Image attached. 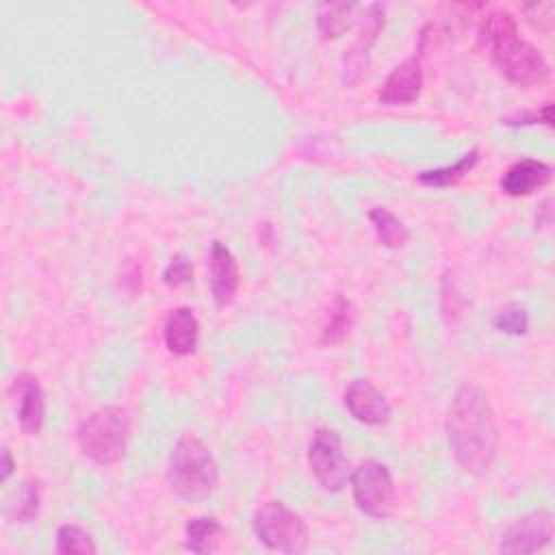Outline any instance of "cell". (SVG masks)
I'll return each instance as SVG.
<instances>
[{"mask_svg":"<svg viewBox=\"0 0 555 555\" xmlns=\"http://www.w3.org/2000/svg\"><path fill=\"white\" fill-rule=\"evenodd\" d=\"M449 449L462 470L483 475L494 462L499 434L488 395L477 384H464L447 410Z\"/></svg>","mask_w":555,"mask_h":555,"instance_id":"cell-1","label":"cell"},{"mask_svg":"<svg viewBox=\"0 0 555 555\" xmlns=\"http://www.w3.org/2000/svg\"><path fill=\"white\" fill-rule=\"evenodd\" d=\"M479 41L496 69L516 85L542 82L551 72L542 52L518 35V24L507 11H490L481 20Z\"/></svg>","mask_w":555,"mask_h":555,"instance_id":"cell-2","label":"cell"},{"mask_svg":"<svg viewBox=\"0 0 555 555\" xmlns=\"http://www.w3.org/2000/svg\"><path fill=\"white\" fill-rule=\"evenodd\" d=\"M167 481L182 499H206L219 483V466L210 449L195 436L178 438L167 462Z\"/></svg>","mask_w":555,"mask_h":555,"instance_id":"cell-3","label":"cell"},{"mask_svg":"<svg viewBox=\"0 0 555 555\" xmlns=\"http://www.w3.org/2000/svg\"><path fill=\"white\" fill-rule=\"evenodd\" d=\"M130 416L117 405L91 412L76 431L80 451L100 466L117 464L128 447Z\"/></svg>","mask_w":555,"mask_h":555,"instance_id":"cell-4","label":"cell"},{"mask_svg":"<svg viewBox=\"0 0 555 555\" xmlns=\"http://www.w3.org/2000/svg\"><path fill=\"white\" fill-rule=\"evenodd\" d=\"M251 529L267 548L280 553H304L310 542L304 518L282 501L262 503L251 516Z\"/></svg>","mask_w":555,"mask_h":555,"instance_id":"cell-5","label":"cell"},{"mask_svg":"<svg viewBox=\"0 0 555 555\" xmlns=\"http://www.w3.org/2000/svg\"><path fill=\"white\" fill-rule=\"evenodd\" d=\"M308 466L327 492H338L345 488L351 470L338 431L330 427H319L312 434L308 444Z\"/></svg>","mask_w":555,"mask_h":555,"instance_id":"cell-6","label":"cell"},{"mask_svg":"<svg viewBox=\"0 0 555 555\" xmlns=\"http://www.w3.org/2000/svg\"><path fill=\"white\" fill-rule=\"evenodd\" d=\"M353 501L360 512L373 518H384L392 505V477L386 464L377 460H366L349 475Z\"/></svg>","mask_w":555,"mask_h":555,"instance_id":"cell-7","label":"cell"},{"mask_svg":"<svg viewBox=\"0 0 555 555\" xmlns=\"http://www.w3.org/2000/svg\"><path fill=\"white\" fill-rule=\"evenodd\" d=\"M555 531V520L548 509H533L516 518L499 540V551L505 555H529L544 548Z\"/></svg>","mask_w":555,"mask_h":555,"instance_id":"cell-8","label":"cell"},{"mask_svg":"<svg viewBox=\"0 0 555 555\" xmlns=\"http://www.w3.org/2000/svg\"><path fill=\"white\" fill-rule=\"evenodd\" d=\"M347 412L364 425H384L390 421V405L382 390L369 379H353L343 395Z\"/></svg>","mask_w":555,"mask_h":555,"instance_id":"cell-9","label":"cell"},{"mask_svg":"<svg viewBox=\"0 0 555 555\" xmlns=\"http://www.w3.org/2000/svg\"><path fill=\"white\" fill-rule=\"evenodd\" d=\"M208 282L217 306L225 308L234 301V295L238 291V262L221 241H212L210 245Z\"/></svg>","mask_w":555,"mask_h":555,"instance_id":"cell-10","label":"cell"},{"mask_svg":"<svg viewBox=\"0 0 555 555\" xmlns=\"http://www.w3.org/2000/svg\"><path fill=\"white\" fill-rule=\"evenodd\" d=\"M421 87H423L421 61L416 56H410L388 74L382 89L377 91V100L388 106H405L418 98Z\"/></svg>","mask_w":555,"mask_h":555,"instance_id":"cell-11","label":"cell"},{"mask_svg":"<svg viewBox=\"0 0 555 555\" xmlns=\"http://www.w3.org/2000/svg\"><path fill=\"white\" fill-rule=\"evenodd\" d=\"M11 392L17 403V423L22 431L28 436L39 434L46 414V401L39 379L30 373H20L11 384Z\"/></svg>","mask_w":555,"mask_h":555,"instance_id":"cell-12","label":"cell"},{"mask_svg":"<svg viewBox=\"0 0 555 555\" xmlns=\"http://www.w3.org/2000/svg\"><path fill=\"white\" fill-rule=\"evenodd\" d=\"M384 28V7L382 4H369L362 15V26L356 43L351 46L347 59H345V82H356L362 72H366V59L369 50L375 43L379 30Z\"/></svg>","mask_w":555,"mask_h":555,"instance_id":"cell-13","label":"cell"},{"mask_svg":"<svg viewBox=\"0 0 555 555\" xmlns=\"http://www.w3.org/2000/svg\"><path fill=\"white\" fill-rule=\"evenodd\" d=\"M165 347L173 356H189L195 351L199 340V321L186 306L173 308L163 325Z\"/></svg>","mask_w":555,"mask_h":555,"instance_id":"cell-14","label":"cell"},{"mask_svg":"<svg viewBox=\"0 0 555 555\" xmlns=\"http://www.w3.org/2000/svg\"><path fill=\"white\" fill-rule=\"evenodd\" d=\"M551 165L544 160H535V158H522L516 160L499 180V186L505 195L512 197H520V195H529L535 189L544 186L551 180Z\"/></svg>","mask_w":555,"mask_h":555,"instance_id":"cell-15","label":"cell"},{"mask_svg":"<svg viewBox=\"0 0 555 555\" xmlns=\"http://www.w3.org/2000/svg\"><path fill=\"white\" fill-rule=\"evenodd\" d=\"M223 527L215 516H195L189 518L184 527V546L191 553L206 555L217 551L219 540H221Z\"/></svg>","mask_w":555,"mask_h":555,"instance_id":"cell-16","label":"cell"},{"mask_svg":"<svg viewBox=\"0 0 555 555\" xmlns=\"http://www.w3.org/2000/svg\"><path fill=\"white\" fill-rule=\"evenodd\" d=\"M369 219H371L373 230H375V234H377V238H379V243H382L384 247L399 249V247H403V245L410 241V230H408L405 223H403L395 212H390L388 208H384V206L371 208Z\"/></svg>","mask_w":555,"mask_h":555,"instance_id":"cell-17","label":"cell"},{"mask_svg":"<svg viewBox=\"0 0 555 555\" xmlns=\"http://www.w3.org/2000/svg\"><path fill=\"white\" fill-rule=\"evenodd\" d=\"M353 325V306L345 297H336L330 306L327 321L321 330V345H338L345 340Z\"/></svg>","mask_w":555,"mask_h":555,"instance_id":"cell-18","label":"cell"},{"mask_svg":"<svg viewBox=\"0 0 555 555\" xmlns=\"http://www.w3.org/2000/svg\"><path fill=\"white\" fill-rule=\"evenodd\" d=\"M477 163H479V152L470 150L457 163H453L449 167H438V169L421 171L418 173V182L425 184V186H451V184L460 182L466 173H470Z\"/></svg>","mask_w":555,"mask_h":555,"instance_id":"cell-19","label":"cell"},{"mask_svg":"<svg viewBox=\"0 0 555 555\" xmlns=\"http://www.w3.org/2000/svg\"><path fill=\"white\" fill-rule=\"evenodd\" d=\"M39 509H41V488H39V481L26 479V481H22L20 490L15 492V501L9 503L7 516L13 522L26 525V522H33L39 516Z\"/></svg>","mask_w":555,"mask_h":555,"instance_id":"cell-20","label":"cell"},{"mask_svg":"<svg viewBox=\"0 0 555 555\" xmlns=\"http://www.w3.org/2000/svg\"><path fill=\"white\" fill-rule=\"evenodd\" d=\"M93 538L78 525H61L56 531V553H95Z\"/></svg>","mask_w":555,"mask_h":555,"instance_id":"cell-21","label":"cell"},{"mask_svg":"<svg viewBox=\"0 0 555 555\" xmlns=\"http://www.w3.org/2000/svg\"><path fill=\"white\" fill-rule=\"evenodd\" d=\"M494 327L507 336H522L529 330V314L518 304H507L494 314Z\"/></svg>","mask_w":555,"mask_h":555,"instance_id":"cell-22","label":"cell"},{"mask_svg":"<svg viewBox=\"0 0 555 555\" xmlns=\"http://www.w3.org/2000/svg\"><path fill=\"white\" fill-rule=\"evenodd\" d=\"M353 4H323L319 11V28L325 39L338 37L347 26V15L353 11Z\"/></svg>","mask_w":555,"mask_h":555,"instance_id":"cell-23","label":"cell"},{"mask_svg":"<svg viewBox=\"0 0 555 555\" xmlns=\"http://www.w3.org/2000/svg\"><path fill=\"white\" fill-rule=\"evenodd\" d=\"M191 280H193V267H191V262L186 260L184 254H176V256L169 260V264L165 267V271H163V282H165L167 286H171V288H178V286L189 284Z\"/></svg>","mask_w":555,"mask_h":555,"instance_id":"cell-24","label":"cell"},{"mask_svg":"<svg viewBox=\"0 0 555 555\" xmlns=\"http://www.w3.org/2000/svg\"><path fill=\"white\" fill-rule=\"evenodd\" d=\"M546 124V126H553V104L546 102L540 111H531V113H516V115H509L503 119L505 126H529V124Z\"/></svg>","mask_w":555,"mask_h":555,"instance_id":"cell-25","label":"cell"},{"mask_svg":"<svg viewBox=\"0 0 555 555\" xmlns=\"http://www.w3.org/2000/svg\"><path fill=\"white\" fill-rule=\"evenodd\" d=\"M13 473V457H11V451L9 449H2V481H7Z\"/></svg>","mask_w":555,"mask_h":555,"instance_id":"cell-26","label":"cell"}]
</instances>
